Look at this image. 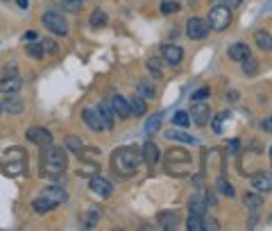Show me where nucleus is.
<instances>
[{
  "label": "nucleus",
  "instance_id": "47",
  "mask_svg": "<svg viewBox=\"0 0 272 231\" xmlns=\"http://www.w3.org/2000/svg\"><path fill=\"white\" fill-rule=\"evenodd\" d=\"M16 5L21 9H27V7H30V0H16Z\"/></svg>",
  "mask_w": 272,
  "mask_h": 231
},
{
  "label": "nucleus",
  "instance_id": "2",
  "mask_svg": "<svg viewBox=\"0 0 272 231\" xmlns=\"http://www.w3.org/2000/svg\"><path fill=\"white\" fill-rule=\"evenodd\" d=\"M66 150L59 145H46V150L41 154V168L48 175H59L66 170Z\"/></svg>",
  "mask_w": 272,
  "mask_h": 231
},
{
  "label": "nucleus",
  "instance_id": "46",
  "mask_svg": "<svg viewBox=\"0 0 272 231\" xmlns=\"http://www.w3.org/2000/svg\"><path fill=\"white\" fill-rule=\"evenodd\" d=\"M263 129H265V132H272V115L263 120Z\"/></svg>",
  "mask_w": 272,
  "mask_h": 231
},
{
  "label": "nucleus",
  "instance_id": "22",
  "mask_svg": "<svg viewBox=\"0 0 272 231\" xmlns=\"http://www.w3.org/2000/svg\"><path fill=\"white\" fill-rule=\"evenodd\" d=\"M32 206H34V211H37V213H48V211H52L57 204L50 200V197H46V195H39L37 200L32 202Z\"/></svg>",
  "mask_w": 272,
  "mask_h": 231
},
{
  "label": "nucleus",
  "instance_id": "39",
  "mask_svg": "<svg viewBox=\"0 0 272 231\" xmlns=\"http://www.w3.org/2000/svg\"><path fill=\"white\" fill-rule=\"evenodd\" d=\"M41 46H43V50H46V55H55V52H57V46H55V41H52V38H43Z\"/></svg>",
  "mask_w": 272,
  "mask_h": 231
},
{
  "label": "nucleus",
  "instance_id": "25",
  "mask_svg": "<svg viewBox=\"0 0 272 231\" xmlns=\"http://www.w3.org/2000/svg\"><path fill=\"white\" fill-rule=\"evenodd\" d=\"M129 111H132V115H143L145 111H148V107H145V100L141 98L139 93H136L134 98L129 100Z\"/></svg>",
  "mask_w": 272,
  "mask_h": 231
},
{
  "label": "nucleus",
  "instance_id": "41",
  "mask_svg": "<svg viewBox=\"0 0 272 231\" xmlns=\"http://www.w3.org/2000/svg\"><path fill=\"white\" fill-rule=\"evenodd\" d=\"M179 9V5L177 3H170V0H166V3L161 5V12L163 14H173V12H177Z\"/></svg>",
  "mask_w": 272,
  "mask_h": 231
},
{
  "label": "nucleus",
  "instance_id": "3",
  "mask_svg": "<svg viewBox=\"0 0 272 231\" xmlns=\"http://www.w3.org/2000/svg\"><path fill=\"white\" fill-rule=\"evenodd\" d=\"M191 163H193L191 154L179 150V147H173V150L166 152V170L173 172V175H177V177L188 175V172H191Z\"/></svg>",
  "mask_w": 272,
  "mask_h": 231
},
{
  "label": "nucleus",
  "instance_id": "33",
  "mask_svg": "<svg viewBox=\"0 0 272 231\" xmlns=\"http://www.w3.org/2000/svg\"><path fill=\"white\" fill-rule=\"evenodd\" d=\"M173 123L177 125V127H188V125H191V115L186 111H177L173 115Z\"/></svg>",
  "mask_w": 272,
  "mask_h": 231
},
{
  "label": "nucleus",
  "instance_id": "38",
  "mask_svg": "<svg viewBox=\"0 0 272 231\" xmlns=\"http://www.w3.org/2000/svg\"><path fill=\"white\" fill-rule=\"evenodd\" d=\"M229 118V111H222L218 118H213V132L216 134H222V120Z\"/></svg>",
  "mask_w": 272,
  "mask_h": 231
},
{
  "label": "nucleus",
  "instance_id": "50",
  "mask_svg": "<svg viewBox=\"0 0 272 231\" xmlns=\"http://www.w3.org/2000/svg\"><path fill=\"white\" fill-rule=\"evenodd\" d=\"M3 3H9V0H3Z\"/></svg>",
  "mask_w": 272,
  "mask_h": 231
},
{
  "label": "nucleus",
  "instance_id": "16",
  "mask_svg": "<svg viewBox=\"0 0 272 231\" xmlns=\"http://www.w3.org/2000/svg\"><path fill=\"white\" fill-rule=\"evenodd\" d=\"M159 224L168 231L175 229L179 224V213L177 211H163V213H159Z\"/></svg>",
  "mask_w": 272,
  "mask_h": 231
},
{
  "label": "nucleus",
  "instance_id": "6",
  "mask_svg": "<svg viewBox=\"0 0 272 231\" xmlns=\"http://www.w3.org/2000/svg\"><path fill=\"white\" fill-rule=\"evenodd\" d=\"M186 34H188V38H193V41H200V38H204L209 34V23L204 21V18H197V16L188 18Z\"/></svg>",
  "mask_w": 272,
  "mask_h": 231
},
{
  "label": "nucleus",
  "instance_id": "42",
  "mask_svg": "<svg viewBox=\"0 0 272 231\" xmlns=\"http://www.w3.org/2000/svg\"><path fill=\"white\" fill-rule=\"evenodd\" d=\"M209 93H211V91H209L207 86H202V89H197L195 93H193V100H204V98H209Z\"/></svg>",
  "mask_w": 272,
  "mask_h": 231
},
{
  "label": "nucleus",
  "instance_id": "12",
  "mask_svg": "<svg viewBox=\"0 0 272 231\" xmlns=\"http://www.w3.org/2000/svg\"><path fill=\"white\" fill-rule=\"evenodd\" d=\"M82 120H84L93 132H102V129H105V125H102V120L98 115V109H84V111H82Z\"/></svg>",
  "mask_w": 272,
  "mask_h": 231
},
{
  "label": "nucleus",
  "instance_id": "11",
  "mask_svg": "<svg viewBox=\"0 0 272 231\" xmlns=\"http://www.w3.org/2000/svg\"><path fill=\"white\" fill-rule=\"evenodd\" d=\"M252 186L261 192H270L272 190V175L270 172H256L252 177Z\"/></svg>",
  "mask_w": 272,
  "mask_h": 231
},
{
  "label": "nucleus",
  "instance_id": "18",
  "mask_svg": "<svg viewBox=\"0 0 272 231\" xmlns=\"http://www.w3.org/2000/svg\"><path fill=\"white\" fill-rule=\"evenodd\" d=\"M193 120H195V125H209V120H211V111H209L207 104H197V107H193Z\"/></svg>",
  "mask_w": 272,
  "mask_h": 231
},
{
  "label": "nucleus",
  "instance_id": "8",
  "mask_svg": "<svg viewBox=\"0 0 272 231\" xmlns=\"http://www.w3.org/2000/svg\"><path fill=\"white\" fill-rule=\"evenodd\" d=\"M161 55H163V61H168L170 66L182 64V59H184V50L179 46H175V43H166V46L161 48Z\"/></svg>",
  "mask_w": 272,
  "mask_h": 231
},
{
  "label": "nucleus",
  "instance_id": "14",
  "mask_svg": "<svg viewBox=\"0 0 272 231\" xmlns=\"http://www.w3.org/2000/svg\"><path fill=\"white\" fill-rule=\"evenodd\" d=\"M21 89V80H18L16 75H7L0 80V93H16V91Z\"/></svg>",
  "mask_w": 272,
  "mask_h": 231
},
{
  "label": "nucleus",
  "instance_id": "10",
  "mask_svg": "<svg viewBox=\"0 0 272 231\" xmlns=\"http://www.w3.org/2000/svg\"><path fill=\"white\" fill-rule=\"evenodd\" d=\"M89 186H91V190L100 197H111V192H114V186H111L107 179H102V177H91Z\"/></svg>",
  "mask_w": 272,
  "mask_h": 231
},
{
  "label": "nucleus",
  "instance_id": "30",
  "mask_svg": "<svg viewBox=\"0 0 272 231\" xmlns=\"http://www.w3.org/2000/svg\"><path fill=\"white\" fill-rule=\"evenodd\" d=\"M243 73H245V75H250V77L259 73V64H256V61L252 59V55L243 59Z\"/></svg>",
  "mask_w": 272,
  "mask_h": 231
},
{
  "label": "nucleus",
  "instance_id": "17",
  "mask_svg": "<svg viewBox=\"0 0 272 231\" xmlns=\"http://www.w3.org/2000/svg\"><path fill=\"white\" fill-rule=\"evenodd\" d=\"M227 55H229L231 61H243L245 57H250V46H247V43H234Z\"/></svg>",
  "mask_w": 272,
  "mask_h": 231
},
{
  "label": "nucleus",
  "instance_id": "32",
  "mask_svg": "<svg viewBox=\"0 0 272 231\" xmlns=\"http://www.w3.org/2000/svg\"><path fill=\"white\" fill-rule=\"evenodd\" d=\"M159 125H161V113L150 115L148 123H145V132H148V134H154V132L159 129Z\"/></svg>",
  "mask_w": 272,
  "mask_h": 231
},
{
  "label": "nucleus",
  "instance_id": "28",
  "mask_svg": "<svg viewBox=\"0 0 272 231\" xmlns=\"http://www.w3.org/2000/svg\"><path fill=\"white\" fill-rule=\"evenodd\" d=\"M66 147L75 154L84 152V143H82V138H77V136H66Z\"/></svg>",
  "mask_w": 272,
  "mask_h": 231
},
{
  "label": "nucleus",
  "instance_id": "9",
  "mask_svg": "<svg viewBox=\"0 0 272 231\" xmlns=\"http://www.w3.org/2000/svg\"><path fill=\"white\" fill-rule=\"evenodd\" d=\"M109 107H111V111H114V115H118V118H129V115H132V111H129V102L123 98V95H111Z\"/></svg>",
  "mask_w": 272,
  "mask_h": 231
},
{
  "label": "nucleus",
  "instance_id": "1",
  "mask_svg": "<svg viewBox=\"0 0 272 231\" xmlns=\"http://www.w3.org/2000/svg\"><path fill=\"white\" fill-rule=\"evenodd\" d=\"M141 161H143V154L136 147H120L111 154V163H114V170L123 177H129L139 170Z\"/></svg>",
  "mask_w": 272,
  "mask_h": 231
},
{
  "label": "nucleus",
  "instance_id": "40",
  "mask_svg": "<svg viewBox=\"0 0 272 231\" xmlns=\"http://www.w3.org/2000/svg\"><path fill=\"white\" fill-rule=\"evenodd\" d=\"M98 218H100V211H95V209H93V211H89V213L84 215V222L89 224V227H93V224L98 222Z\"/></svg>",
  "mask_w": 272,
  "mask_h": 231
},
{
  "label": "nucleus",
  "instance_id": "23",
  "mask_svg": "<svg viewBox=\"0 0 272 231\" xmlns=\"http://www.w3.org/2000/svg\"><path fill=\"white\" fill-rule=\"evenodd\" d=\"M136 93H139L141 98H148V100L157 98V89H154V84H150L148 80H141L139 84H136Z\"/></svg>",
  "mask_w": 272,
  "mask_h": 231
},
{
  "label": "nucleus",
  "instance_id": "43",
  "mask_svg": "<svg viewBox=\"0 0 272 231\" xmlns=\"http://www.w3.org/2000/svg\"><path fill=\"white\" fill-rule=\"evenodd\" d=\"M202 224H204V229H218V222H216V220H209L207 215H202Z\"/></svg>",
  "mask_w": 272,
  "mask_h": 231
},
{
  "label": "nucleus",
  "instance_id": "29",
  "mask_svg": "<svg viewBox=\"0 0 272 231\" xmlns=\"http://www.w3.org/2000/svg\"><path fill=\"white\" fill-rule=\"evenodd\" d=\"M27 55L32 57V59H43L46 57V50H43V46L41 43H27Z\"/></svg>",
  "mask_w": 272,
  "mask_h": 231
},
{
  "label": "nucleus",
  "instance_id": "37",
  "mask_svg": "<svg viewBox=\"0 0 272 231\" xmlns=\"http://www.w3.org/2000/svg\"><path fill=\"white\" fill-rule=\"evenodd\" d=\"M188 231H204V224H202V218H197V215H191L186 222Z\"/></svg>",
  "mask_w": 272,
  "mask_h": 231
},
{
  "label": "nucleus",
  "instance_id": "7",
  "mask_svg": "<svg viewBox=\"0 0 272 231\" xmlns=\"http://www.w3.org/2000/svg\"><path fill=\"white\" fill-rule=\"evenodd\" d=\"M25 136H27V141L37 143V145H50V143H52V134L48 132L46 127H39V125H37V127L27 129Z\"/></svg>",
  "mask_w": 272,
  "mask_h": 231
},
{
  "label": "nucleus",
  "instance_id": "13",
  "mask_svg": "<svg viewBox=\"0 0 272 231\" xmlns=\"http://www.w3.org/2000/svg\"><path fill=\"white\" fill-rule=\"evenodd\" d=\"M0 109H5V111H9V113H21L23 111V100L18 98L16 93H7V98H5V102L0 104Z\"/></svg>",
  "mask_w": 272,
  "mask_h": 231
},
{
  "label": "nucleus",
  "instance_id": "35",
  "mask_svg": "<svg viewBox=\"0 0 272 231\" xmlns=\"http://www.w3.org/2000/svg\"><path fill=\"white\" fill-rule=\"evenodd\" d=\"M82 3L84 0H61V7H64V12H80Z\"/></svg>",
  "mask_w": 272,
  "mask_h": 231
},
{
  "label": "nucleus",
  "instance_id": "44",
  "mask_svg": "<svg viewBox=\"0 0 272 231\" xmlns=\"http://www.w3.org/2000/svg\"><path fill=\"white\" fill-rule=\"evenodd\" d=\"M37 38H39V34H37V32H25V34H23V41H25V43H34V41H37Z\"/></svg>",
  "mask_w": 272,
  "mask_h": 231
},
{
  "label": "nucleus",
  "instance_id": "21",
  "mask_svg": "<svg viewBox=\"0 0 272 231\" xmlns=\"http://www.w3.org/2000/svg\"><path fill=\"white\" fill-rule=\"evenodd\" d=\"M166 138H168V141H177V143H188V145L197 143L195 138L191 136V134L182 132V129H168V132H166Z\"/></svg>",
  "mask_w": 272,
  "mask_h": 231
},
{
  "label": "nucleus",
  "instance_id": "4",
  "mask_svg": "<svg viewBox=\"0 0 272 231\" xmlns=\"http://www.w3.org/2000/svg\"><path fill=\"white\" fill-rule=\"evenodd\" d=\"M229 23H231V12L225 5H218V7H213L209 12V27H213V30L222 32L229 27Z\"/></svg>",
  "mask_w": 272,
  "mask_h": 231
},
{
  "label": "nucleus",
  "instance_id": "24",
  "mask_svg": "<svg viewBox=\"0 0 272 231\" xmlns=\"http://www.w3.org/2000/svg\"><path fill=\"white\" fill-rule=\"evenodd\" d=\"M254 38H256V46H259L261 50H265V52L272 50V36H270V32L259 30V32L254 34Z\"/></svg>",
  "mask_w": 272,
  "mask_h": 231
},
{
  "label": "nucleus",
  "instance_id": "27",
  "mask_svg": "<svg viewBox=\"0 0 272 231\" xmlns=\"http://www.w3.org/2000/svg\"><path fill=\"white\" fill-rule=\"evenodd\" d=\"M105 25H107V14L102 12V9H95V12L91 14V27L98 30V27H105Z\"/></svg>",
  "mask_w": 272,
  "mask_h": 231
},
{
  "label": "nucleus",
  "instance_id": "34",
  "mask_svg": "<svg viewBox=\"0 0 272 231\" xmlns=\"http://www.w3.org/2000/svg\"><path fill=\"white\" fill-rule=\"evenodd\" d=\"M148 70H150V73H152L154 77H161V75H163L161 59H148Z\"/></svg>",
  "mask_w": 272,
  "mask_h": 231
},
{
  "label": "nucleus",
  "instance_id": "36",
  "mask_svg": "<svg viewBox=\"0 0 272 231\" xmlns=\"http://www.w3.org/2000/svg\"><path fill=\"white\" fill-rule=\"evenodd\" d=\"M261 204H263V200H261L259 195H245V206L250 211H256Z\"/></svg>",
  "mask_w": 272,
  "mask_h": 231
},
{
  "label": "nucleus",
  "instance_id": "5",
  "mask_svg": "<svg viewBox=\"0 0 272 231\" xmlns=\"http://www.w3.org/2000/svg\"><path fill=\"white\" fill-rule=\"evenodd\" d=\"M43 25H46L50 32L59 34V36L68 34V23H66V18L61 16L59 12H46L43 14Z\"/></svg>",
  "mask_w": 272,
  "mask_h": 231
},
{
  "label": "nucleus",
  "instance_id": "26",
  "mask_svg": "<svg viewBox=\"0 0 272 231\" xmlns=\"http://www.w3.org/2000/svg\"><path fill=\"white\" fill-rule=\"evenodd\" d=\"M188 209H191V215H197V218H202V215L207 213V202L200 200V197H193L191 204H188Z\"/></svg>",
  "mask_w": 272,
  "mask_h": 231
},
{
  "label": "nucleus",
  "instance_id": "45",
  "mask_svg": "<svg viewBox=\"0 0 272 231\" xmlns=\"http://www.w3.org/2000/svg\"><path fill=\"white\" fill-rule=\"evenodd\" d=\"M222 5H225V7H238L241 0H222Z\"/></svg>",
  "mask_w": 272,
  "mask_h": 231
},
{
  "label": "nucleus",
  "instance_id": "49",
  "mask_svg": "<svg viewBox=\"0 0 272 231\" xmlns=\"http://www.w3.org/2000/svg\"><path fill=\"white\" fill-rule=\"evenodd\" d=\"M270 159H272V147H270Z\"/></svg>",
  "mask_w": 272,
  "mask_h": 231
},
{
  "label": "nucleus",
  "instance_id": "48",
  "mask_svg": "<svg viewBox=\"0 0 272 231\" xmlns=\"http://www.w3.org/2000/svg\"><path fill=\"white\" fill-rule=\"evenodd\" d=\"M238 145H241V143H238L236 138H234V141H229V152H236V150H238Z\"/></svg>",
  "mask_w": 272,
  "mask_h": 231
},
{
  "label": "nucleus",
  "instance_id": "20",
  "mask_svg": "<svg viewBox=\"0 0 272 231\" xmlns=\"http://www.w3.org/2000/svg\"><path fill=\"white\" fill-rule=\"evenodd\" d=\"M41 195H46V197H50L52 202H55L57 206L59 204H64V202H68V192L64 188H57V186H50V188H46L41 192Z\"/></svg>",
  "mask_w": 272,
  "mask_h": 231
},
{
  "label": "nucleus",
  "instance_id": "15",
  "mask_svg": "<svg viewBox=\"0 0 272 231\" xmlns=\"http://www.w3.org/2000/svg\"><path fill=\"white\" fill-rule=\"evenodd\" d=\"M141 154H143V163H148V166H154L159 161V147L152 141L143 143V152Z\"/></svg>",
  "mask_w": 272,
  "mask_h": 231
},
{
  "label": "nucleus",
  "instance_id": "19",
  "mask_svg": "<svg viewBox=\"0 0 272 231\" xmlns=\"http://www.w3.org/2000/svg\"><path fill=\"white\" fill-rule=\"evenodd\" d=\"M95 109H98V115H100L102 125H105V129H114V111H111L109 104L100 102V107H95Z\"/></svg>",
  "mask_w": 272,
  "mask_h": 231
},
{
  "label": "nucleus",
  "instance_id": "31",
  "mask_svg": "<svg viewBox=\"0 0 272 231\" xmlns=\"http://www.w3.org/2000/svg\"><path fill=\"white\" fill-rule=\"evenodd\" d=\"M216 186H218V190H220L222 195H227V197H234V186H231L229 181L225 179V177H220V179L216 181Z\"/></svg>",
  "mask_w": 272,
  "mask_h": 231
}]
</instances>
